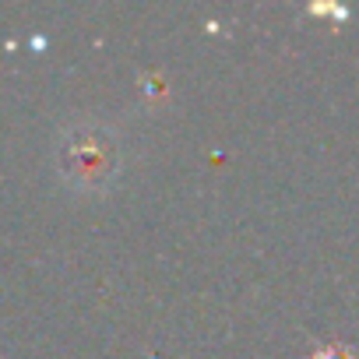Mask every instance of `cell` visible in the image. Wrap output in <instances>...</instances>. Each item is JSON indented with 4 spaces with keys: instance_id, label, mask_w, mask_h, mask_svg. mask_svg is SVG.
I'll use <instances>...</instances> for the list:
<instances>
[{
    "instance_id": "obj_1",
    "label": "cell",
    "mask_w": 359,
    "mask_h": 359,
    "mask_svg": "<svg viewBox=\"0 0 359 359\" xmlns=\"http://www.w3.org/2000/svg\"><path fill=\"white\" fill-rule=\"evenodd\" d=\"M64 172L74 180L78 187H99L109 180L116 158H113V144H106V137H92L88 130H81L78 137H71L64 144Z\"/></svg>"
}]
</instances>
